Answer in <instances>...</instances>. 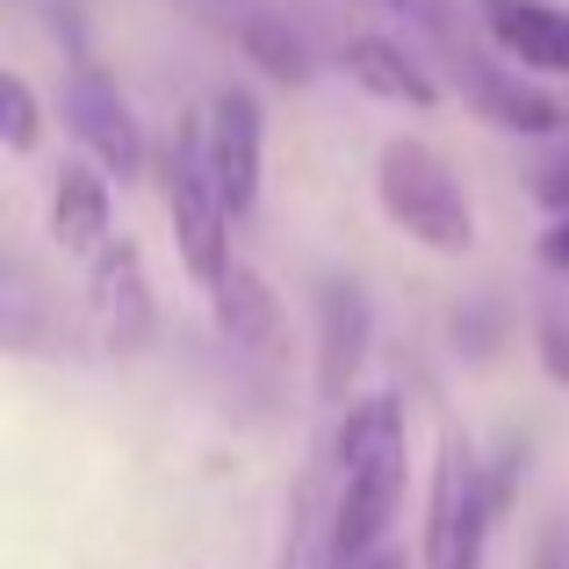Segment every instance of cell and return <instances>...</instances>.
I'll return each mask as SVG.
<instances>
[{
    "mask_svg": "<svg viewBox=\"0 0 569 569\" xmlns=\"http://www.w3.org/2000/svg\"><path fill=\"white\" fill-rule=\"evenodd\" d=\"M332 569H361L389 548L403 483H411V440H403V411L389 389L347 403L332 432Z\"/></svg>",
    "mask_w": 569,
    "mask_h": 569,
    "instance_id": "6da1fadb",
    "label": "cell"
},
{
    "mask_svg": "<svg viewBox=\"0 0 569 569\" xmlns=\"http://www.w3.org/2000/svg\"><path fill=\"white\" fill-rule=\"evenodd\" d=\"M376 202H382V217L426 252L461 260V252L476 246L469 181H461V167L426 138H389L376 152Z\"/></svg>",
    "mask_w": 569,
    "mask_h": 569,
    "instance_id": "7a4b0ae2",
    "label": "cell"
},
{
    "mask_svg": "<svg viewBox=\"0 0 569 569\" xmlns=\"http://www.w3.org/2000/svg\"><path fill=\"white\" fill-rule=\"evenodd\" d=\"M159 194H167L181 267L202 289H217L231 274V209H223V188H217L209 152H202V116H188L167 138V152H159Z\"/></svg>",
    "mask_w": 569,
    "mask_h": 569,
    "instance_id": "3957f363",
    "label": "cell"
},
{
    "mask_svg": "<svg viewBox=\"0 0 569 569\" xmlns=\"http://www.w3.org/2000/svg\"><path fill=\"white\" fill-rule=\"evenodd\" d=\"M490 527H498V498H490V469L476 455L469 432H440V461H432V505H426V556L418 569H483Z\"/></svg>",
    "mask_w": 569,
    "mask_h": 569,
    "instance_id": "277c9868",
    "label": "cell"
},
{
    "mask_svg": "<svg viewBox=\"0 0 569 569\" xmlns=\"http://www.w3.org/2000/svg\"><path fill=\"white\" fill-rule=\"evenodd\" d=\"M202 152H209V173L223 188V209L246 217L260 202V173H267V109L252 87H217L202 109Z\"/></svg>",
    "mask_w": 569,
    "mask_h": 569,
    "instance_id": "5b68a950",
    "label": "cell"
},
{
    "mask_svg": "<svg viewBox=\"0 0 569 569\" xmlns=\"http://www.w3.org/2000/svg\"><path fill=\"white\" fill-rule=\"evenodd\" d=\"M66 123H72V138L87 144V159H94L101 173H116V181H138L144 173V130H138V116H130L123 87H116L94 58H72Z\"/></svg>",
    "mask_w": 569,
    "mask_h": 569,
    "instance_id": "8992f818",
    "label": "cell"
},
{
    "mask_svg": "<svg viewBox=\"0 0 569 569\" xmlns=\"http://www.w3.org/2000/svg\"><path fill=\"white\" fill-rule=\"evenodd\" d=\"M368 339H376V310H368V289L353 274H325L318 281V397L347 411L353 382H361Z\"/></svg>",
    "mask_w": 569,
    "mask_h": 569,
    "instance_id": "52a82bcc",
    "label": "cell"
},
{
    "mask_svg": "<svg viewBox=\"0 0 569 569\" xmlns=\"http://www.w3.org/2000/svg\"><path fill=\"white\" fill-rule=\"evenodd\" d=\"M94 274H87V310H94V332L109 339L116 353H138L144 339H152L159 325V303H152V281H144V252L130 246V238H116V246H101Z\"/></svg>",
    "mask_w": 569,
    "mask_h": 569,
    "instance_id": "ba28073f",
    "label": "cell"
},
{
    "mask_svg": "<svg viewBox=\"0 0 569 569\" xmlns=\"http://www.w3.org/2000/svg\"><path fill=\"white\" fill-rule=\"evenodd\" d=\"M469 8L505 66L569 80V8H556V0H469Z\"/></svg>",
    "mask_w": 569,
    "mask_h": 569,
    "instance_id": "9c48e42d",
    "label": "cell"
},
{
    "mask_svg": "<svg viewBox=\"0 0 569 569\" xmlns=\"http://www.w3.org/2000/svg\"><path fill=\"white\" fill-rule=\"evenodd\" d=\"M339 66H347V80L361 87V94L389 101V109H418L426 116L432 101H440V80L426 72V58H411L397 37H376V29H361V37L339 43Z\"/></svg>",
    "mask_w": 569,
    "mask_h": 569,
    "instance_id": "30bf717a",
    "label": "cell"
},
{
    "mask_svg": "<svg viewBox=\"0 0 569 569\" xmlns=\"http://www.w3.org/2000/svg\"><path fill=\"white\" fill-rule=\"evenodd\" d=\"M51 238H58V252H80V260H94L101 246H116V231H109V173L58 167V181H51Z\"/></svg>",
    "mask_w": 569,
    "mask_h": 569,
    "instance_id": "8fae6325",
    "label": "cell"
},
{
    "mask_svg": "<svg viewBox=\"0 0 569 569\" xmlns=\"http://www.w3.org/2000/svg\"><path fill=\"white\" fill-rule=\"evenodd\" d=\"M209 303H217V332L231 339L238 353H274L281 347V303L260 281V267L231 260V274L209 289Z\"/></svg>",
    "mask_w": 569,
    "mask_h": 569,
    "instance_id": "7c38bea8",
    "label": "cell"
},
{
    "mask_svg": "<svg viewBox=\"0 0 569 569\" xmlns=\"http://www.w3.org/2000/svg\"><path fill=\"white\" fill-rule=\"evenodd\" d=\"M274 569H332V483H325V469H310L303 483L289 490Z\"/></svg>",
    "mask_w": 569,
    "mask_h": 569,
    "instance_id": "4fadbf2b",
    "label": "cell"
},
{
    "mask_svg": "<svg viewBox=\"0 0 569 569\" xmlns=\"http://www.w3.org/2000/svg\"><path fill=\"white\" fill-rule=\"evenodd\" d=\"M223 22H231L238 51H246L252 66L267 72V80H281V87H303V80H310V51H303V37H296V29L281 22L274 8H260V0H238Z\"/></svg>",
    "mask_w": 569,
    "mask_h": 569,
    "instance_id": "5bb4252c",
    "label": "cell"
},
{
    "mask_svg": "<svg viewBox=\"0 0 569 569\" xmlns=\"http://www.w3.org/2000/svg\"><path fill=\"white\" fill-rule=\"evenodd\" d=\"M43 138V109H37V87L22 80V72H8L0 80V144H8L14 159H29Z\"/></svg>",
    "mask_w": 569,
    "mask_h": 569,
    "instance_id": "9a60e30c",
    "label": "cell"
},
{
    "mask_svg": "<svg viewBox=\"0 0 569 569\" xmlns=\"http://www.w3.org/2000/svg\"><path fill=\"white\" fill-rule=\"evenodd\" d=\"M533 353H541V376L569 389V303H541L533 318Z\"/></svg>",
    "mask_w": 569,
    "mask_h": 569,
    "instance_id": "2e32d148",
    "label": "cell"
},
{
    "mask_svg": "<svg viewBox=\"0 0 569 569\" xmlns=\"http://www.w3.org/2000/svg\"><path fill=\"white\" fill-rule=\"evenodd\" d=\"M533 569H569V519L556 512L541 527V541H533Z\"/></svg>",
    "mask_w": 569,
    "mask_h": 569,
    "instance_id": "e0dca14e",
    "label": "cell"
},
{
    "mask_svg": "<svg viewBox=\"0 0 569 569\" xmlns=\"http://www.w3.org/2000/svg\"><path fill=\"white\" fill-rule=\"evenodd\" d=\"M541 260L556 267V274H569V217H556V223L541 231Z\"/></svg>",
    "mask_w": 569,
    "mask_h": 569,
    "instance_id": "ac0fdd59",
    "label": "cell"
},
{
    "mask_svg": "<svg viewBox=\"0 0 569 569\" xmlns=\"http://www.w3.org/2000/svg\"><path fill=\"white\" fill-rule=\"evenodd\" d=\"M541 202H556V217H569V159L541 173Z\"/></svg>",
    "mask_w": 569,
    "mask_h": 569,
    "instance_id": "d6986e66",
    "label": "cell"
},
{
    "mask_svg": "<svg viewBox=\"0 0 569 569\" xmlns=\"http://www.w3.org/2000/svg\"><path fill=\"white\" fill-rule=\"evenodd\" d=\"M361 569H411V562H403L397 548H382V556H376V562H361Z\"/></svg>",
    "mask_w": 569,
    "mask_h": 569,
    "instance_id": "ffe728a7",
    "label": "cell"
},
{
    "mask_svg": "<svg viewBox=\"0 0 569 569\" xmlns=\"http://www.w3.org/2000/svg\"><path fill=\"white\" fill-rule=\"evenodd\" d=\"M382 8H411V14H418V8H426V0H382Z\"/></svg>",
    "mask_w": 569,
    "mask_h": 569,
    "instance_id": "44dd1931",
    "label": "cell"
}]
</instances>
